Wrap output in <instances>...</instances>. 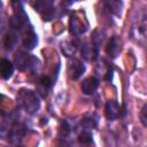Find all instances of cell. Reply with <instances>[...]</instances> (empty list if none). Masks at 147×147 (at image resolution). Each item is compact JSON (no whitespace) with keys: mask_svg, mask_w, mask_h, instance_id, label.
<instances>
[{"mask_svg":"<svg viewBox=\"0 0 147 147\" xmlns=\"http://www.w3.org/2000/svg\"><path fill=\"white\" fill-rule=\"evenodd\" d=\"M131 38L141 45H145L147 42V9H139L131 24V30H130Z\"/></svg>","mask_w":147,"mask_h":147,"instance_id":"cell-1","label":"cell"},{"mask_svg":"<svg viewBox=\"0 0 147 147\" xmlns=\"http://www.w3.org/2000/svg\"><path fill=\"white\" fill-rule=\"evenodd\" d=\"M17 103L28 114H36L40 108V101L37 93L31 90L22 88L17 93Z\"/></svg>","mask_w":147,"mask_h":147,"instance_id":"cell-2","label":"cell"},{"mask_svg":"<svg viewBox=\"0 0 147 147\" xmlns=\"http://www.w3.org/2000/svg\"><path fill=\"white\" fill-rule=\"evenodd\" d=\"M69 29L70 32L75 36H80L86 32V30L88 29V22L83 11H74L70 15Z\"/></svg>","mask_w":147,"mask_h":147,"instance_id":"cell-3","label":"cell"},{"mask_svg":"<svg viewBox=\"0 0 147 147\" xmlns=\"http://www.w3.org/2000/svg\"><path fill=\"white\" fill-rule=\"evenodd\" d=\"M38 60L33 57L32 55H29L26 53L20 52L15 55V64L18 70L25 71V70H34L38 65Z\"/></svg>","mask_w":147,"mask_h":147,"instance_id":"cell-4","label":"cell"},{"mask_svg":"<svg viewBox=\"0 0 147 147\" xmlns=\"http://www.w3.org/2000/svg\"><path fill=\"white\" fill-rule=\"evenodd\" d=\"M33 7H34L36 11H38L41 15L42 20L49 21V20L53 18L55 9H54V5H53L52 1H49V0H40V1H37L33 5Z\"/></svg>","mask_w":147,"mask_h":147,"instance_id":"cell-5","label":"cell"},{"mask_svg":"<svg viewBox=\"0 0 147 147\" xmlns=\"http://www.w3.org/2000/svg\"><path fill=\"white\" fill-rule=\"evenodd\" d=\"M21 34H22V42L26 48L31 49V48H33L36 46V44H37V34L34 33L32 26L29 23L22 29Z\"/></svg>","mask_w":147,"mask_h":147,"instance_id":"cell-6","label":"cell"},{"mask_svg":"<svg viewBox=\"0 0 147 147\" xmlns=\"http://www.w3.org/2000/svg\"><path fill=\"white\" fill-rule=\"evenodd\" d=\"M24 133H25V129H24V126L21 124V123H18V122H15L11 126H10V129H9V131H8V140L11 142V144H16V142H18V141H21L22 140V138L24 137Z\"/></svg>","mask_w":147,"mask_h":147,"instance_id":"cell-7","label":"cell"},{"mask_svg":"<svg viewBox=\"0 0 147 147\" xmlns=\"http://www.w3.org/2000/svg\"><path fill=\"white\" fill-rule=\"evenodd\" d=\"M84 70H85V67H84V64L82 63L80 60L72 59L70 61L69 68H68V72H69V75H70L71 78H74V79L79 78L82 76V74L84 72Z\"/></svg>","mask_w":147,"mask_h":147,"instance_id":"cell-8","label":"cell"},{"mask_svg":"<svg viewBox=\"0 0 147 147\" xmlns=\"http://www.w3.org/2000/svg\"><path fill=\"white\" fill-rule=\"evenodd\" d=\"M105 113H106V117L109 121H114V119L119 117V115H121V107H119V105L116 101L110 100V101H108L106 103Z\"/></svg>","mask_w":147,"mask_h":147,"instance_id":"cell-9","label":"cell"},{"mask_svg":"<svg viewBox=\"0 0 147 147\" xmlns=\"http://www.w3.org/2000/svg\"><path fill=\"white\" fill-rule=\"evenodd\" d=\"M82 91L87 94V95H91V94H94L95 91L98 90L99 87V80L95 78V77H87L83 80L82 83Z\"/></svg>","mask_w":147,"mask_h":147,"instance_id":"cell-10","label":"cell"},{"mask_svg":"<svg viewBox=\"0 0 147 147\" xmlns=\"http://www.w3.org/2000/svg\"><path fill=\"white\" fill-rule=\"evenodd\" d=\"M121 48H122V46H121V40H119V38H118L117 36H113V37L109 39L108 44H107L106 51H107L108 55H110L111 57H115V56H117L118 53L121 52Z\"/></svg>","mask_w":147,"mask_h":147,"instance_id":"cell-11","label":"cell"},{"mask_svg":"<svg viewBox=\"0 0 147 147\" xmlns=\"http://www.w3.org/2000/svg\"><path fill=\"white\" fill-rule=\"evenodd\" d=\"M17 40H18V33H17V31L9 29V31L6 33V36L3 38V46H5V48L7 51H11L16 46Z\"/></svg>","mask_w":147,"mask_h":147,"instance_id":"cell-12","label":"cell"},{"mask_svg":"<svg viewBox=\"0 0 147 147\" xmlns=\"http://www.w3.org/2000/svg\"><path fill=\"white\" fill-rule=\"evenodd\" d=\"M13 71H14V64L7 59H2L0 61V74H1V77L3 79H8V78L11 77Z\"/></svg>","mask_w":147,"mask_h":147,"instance_id":"cell-13","label":"cell"},{"mask_svg":"<svg viewBox=\"0 0 147 147\" xmlns=\"http://www.w3.org/2000/svg\"><path fill=\"white\" fill-rule=\"evenodd\" d=\"M51 86H52V80L49 79V77H47V76H41L40 78H39V80H38V92L41 94V95H46L47 94V92L49 91V88H51Z\"/></svg>","mask_w":147,"mask_h":147,"instance_id":"cell-14","label":"cell"},{"mask_svg":"<svg viewBox=\"0 0 147 147\" xmlns=\"http://www.w3.org/2000/svg\"><path fill=\"white\" fill-rule=\"evenodd\" d=\"M82 54L85 59L87 60H94L98 55V46L92 44V45H85L82 49Z\"/></svg>","mask_w":147,"mask_h":147,"instance_id":"cell-15","label":"cell"},{"mask_svg":"<svg viewBox=\"0 0 147 147\" xmlns=\"http://www.w3.org/2000/svg\"><path fill=\"white\" fill-rule=\"evenodd\" d=\"M121 7H122V2H118V1H107V2H105V9L109 14L119 15L121 14Z\"/></svg>","mask_w":147,"mask_h":147,"instance_id":"cell-16","label":"cell"},{"mask_svg":"<svg viewBox=\"0 0 147 147\" xmlns=\"http://www.w3.org/2000/svg\"><path fill=\"white\" fill-rule=\"evenodd\" d=\"M77 47H78L77 42H75L72 40H68V41H65V42L62 44V52L67 56H71V55H74L76 53Z\"/></svg>","mask_w":147,"mask_h":147,"instance_id":"cell-17","label":"cell"},{"mask_svg":"<svg viewBox=\"0 0 147 147\" xmlns=\"http://www.w3.org/2000/svg\"><path fill=\"white\" fill-rule=\"evenodd\" d=\"M110 65L108 64V62H106L105 60H101V62L98 63L96 65V74L103 78H106V76L110 75Z\"/></svg>","mask_w":147,"mask_h":147,"instance_id":"cell-18","label":"cell"},{"mask_svg":"<svg viewBox=\"0 0 147 147\" xmlns=\"http://www.w3.org/2000/svg\"><path fill=\"white\" fill-rule=\"evenodd\" d=\"M82 125L83 127H85L86 130L87 129H93L96 126V119L92 116H87V117H84L82 119Z\"/></svg>","mask_w":147,"mask_h":147,"instance_id":"cell-19","label":"cell"},{"mask_svg":"<svg viewBox=\"0 0 147 147\" xmlns=\"http://www.w3.org/2000/svg\"><path fill=\"white\" fill-rule=\"evenodd\" d=\"M78 140L80 141V144H84V145H87L92 141V133L88 131V130H84L80 132L79 137H78Z\"/></svg>","mask_w":147,"mask_h":147,"instance_id":"cell-20","label":"cell"},{"mask_svg":"<svg viewBox=\"0 0 147 147\" xmlns=\"http://www.w3.org/2000/svg\"><path fill=\"white\" fill-rule=\"evenodd\" d=\"M139 118H140V122L142 123V125L147 126V103H145L141 107L140 114H139Z\"/></svg>","mask_w":147,"mask_h":147,"instance_id":"cell-21","label":"cell"},{"mask_svg":"<svg viewBox=\"0 0 147 147\" xmlns=\"http://www.w3.org/2000/svg\"><path fill=\"white\" fill-rule=\"evenodd\" d=\"M18 147H23V146H18Z\"/></svg>","mask_w":147,"mask_h":147,"instance_id":"cell-22","label":"cell"}]
</instances>
